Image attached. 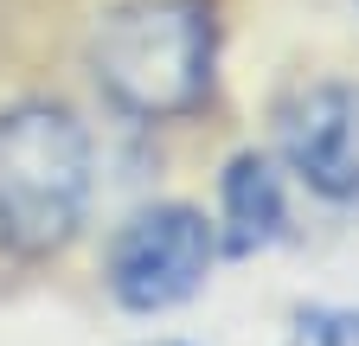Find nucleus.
I'll list each match as a JSON object with an SVG mask.
<instances>
[{
  "label": "nucleus",
  "mask_w": 359,
  "mask_h": 346,
  "mask_svg": "<svg viewBox=\"0 0 359 346\" xmlns=\"http://www.w3.org/2000/svg\"><path fill=\"white\" fill-rule=\"evenodd\" d=\"M218 20L212 0H122L90 32V83L135 122L187 116L212 97Z\"/></svg>",
  "instance_id": "f257e3e1"
},
{
  "label": "nucleus",
  "mask_w": 359,
  "mask_h": 346,
  "mask_svg": "<svg viewBox=\"0 0 359 346\" xmlns=\"http://www.w3.org/2000/svg\"><path fill=\"white\" fill-rule=\"evenodd\" d=\"M97 193L90 128L65 103H13L0 109V256H58Z\"/></svg>",
  "instance_id": "f03ea898"
},
{
  "label": "nucleus",
  "mask_w": 359,
  "mask_h": 346,
  "mask_svg": "<svg viewBox=\"0 0 359 346\" xmlns=\"http://www.w3.org/2000/svg\"><path fill=\"white\" fill-rule=\"evenodd\" d=\"M218 263V225L199 205H142L109 231L103 250V289L122 314H167L193 301Z\"/></svg>",
  "instance_id": "7ed1b4c3"
},
{
  "label": "nucleus",
  "mask_w": 359,
  "mask_h": 346,
  "mask_svg": "<svg viewBox=\"0 0 359 346\" xmlns=\"http://www.w3.org/2000/svg\"><path fill=\"white\" fill-rule=\"evenodd\" d=\"M276 154L314 199L359 205V90L308 83L276 122Z\"/></svg>",
  "instance_id": "20e7f679"
},
{
  "label": "nucleus",
  "mask_w": 359,
  "mask_h": 346,
  "mask_svg": "<svg viewBox=\"0 0 359 346\" xmlns=\"http://www.w3.org/2000/svg\"><path fill=\"white\" fill-rule=\"evenodd\" d=\"M289 231V193H283V167L244 148L224 160L218 173V250L224 256H257Z\"/></svg>",
  "instance_id": "39448f33"
},
{
  "label": "nucleus",
  "mask_w": 359,
  "mask_h": 346,
  "mask_svg": "<svg viewBox=\"0 0 359 346\" xmlns=\"http://www.w3.org/2000/svg\"><path fill=\"white\" fill-rule=\"evenodd\" d=\"M289 346H359V308H340V301L295 308V321H289Z\"/></svg>",
  "instance_id": "423d86ee"
},
{
  "label": "nucleus",
  "mask_w": 359,
  "mask_h": 346,
  "mask_svg": "<svg viewBox=\"0 0 359 346\" xmlns=\"http://www.w3.org/2000/svg\"><path fill=\"white\" fill-rule=\"evenodd\" d=\"M154 346H187V340H154Z\"/></svg>",
  "instance_id": "0eeeda50"
}]
</instances>
